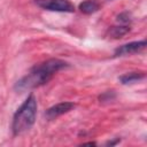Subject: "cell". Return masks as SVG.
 <instances>
[{
	"label": "cell",
	"instance_id": "4",
	"mask_svg": "<svg viewBox=\"0 0 147 147\" xmlns=\"http://www.w3.org/2000/svg\"><path fill=\"white\" fill-rule=\"evenodd\" d=\"M146 46V40H138V41H132V42H127L124 44L119 47H117L114 52L115 56H124V55H131V54H136L140 51H142Z\"/></svg>",
	"mask_w": 147,
	"mask_h": 147
},
{
	"label": "cell",
	"instance_id": "3",
	"mask_svg": "<svg viewBox=\"0 0 147 147\" xmlns=\"http://www.w3.org/2000/svg\"><path fill=\"white\" fill-rule=\"evenodd\" d=\"M34 3L45 10L61 13L75 11V6L69 0H34Z\"/></svg>",
	"mask_w": 147,
	"mask_h": 147
},
{
	"label": "cell",
	"instance_id": "1",
	"mask_svg": "<svg viewBox=\"0 0 147 147\" xmlns=\"http://www.w3.org/2000/svg\"><path fill=\"white\" fill-rule=\"evenodd\" d=\"M68 67V63L60 59H49L36 64L20 80L16 82L14 88L17 92L29 91L48 83L52 77L60 70Z\"/></svg>",
	"mask_w": 147,
	"mask_h": 147
},
{
	"label": "cell",
	"instance_id": "5",
	"mask_svg": "<svg viewBox=\"0 0 147 147\" xmlns=\"http://www.w3.org/2000/svg\"><path fill=\"white\" fill-rule=\"evenodd\" d=\"M75 108V103L74 102H69V101H64V102H60L56 103L54 106H52L51 108H48L45 113V116L47 119H54L70 110H72Z\"/></svg>",
	"mask_w": 147,
	"mask_h": 147
},
{
	"label": "cell",
	"instance_id": "8",
	"mask_svg": "<svg viewBox=\"0 0 147 147\" xmlns=\"http://www.w3.org/2000/svg\"><path fill=\"white\" fill-rule=\"evenodd\" d=\"M145 78L144 72H129L119 77V82L122 84H132L134 82H138L140 79Z\"/></svg>",
	"mask_w": 147,
	"mask_h": 147
},
{
	"label": "cell",
	"instance_id": "9",
	"mask_svg": "<svg viewBox=\"0 0 147 147\" xmlns=\"http://www.w3.org/2000/svg\"><path fill=\"white\" fill-rule=\"evenodd\" d=\"M130 21H131V18H130V15H129L127 13H122V14H119V15L117 16V22H118V23L126 24V23H129Z\"/></svg>",
	"mask_w": 147,
	"mask_h": 147
},
{
	"label": "cell",
	"instance_id": "6",
	"mask_svg": "<svg viewBox=\"0 0 147 147\" xmlns=\"http://www.w3.org/2000/svg\"><path fill=\"white\" fill-rule=\"evenodd\" d=\"M99 8H100V3L96 0H85L79 5V10L86 15L98 11Z\"/></svg>",
	"mask_w": 147,
	"mask_h": 147
},
{
	"label": "cell",
	"instance_id": "2",
	"mask_svg": "<svg viewBox=\"0 0 147 147\" xmlns=\"http://www.w3.org/2000/svg\"><path fill=\"white\" fill-rule=\"evenodd\" d=\"M37 116V100L33 94H30L13 116L11 130L14 136H20L32 127Z\"/></svg>",
	"mask_w": 147,
	"mask_h": 147
},
{
	"label": "cell",
	"instance_id": "7",
	"mask_svg": "<svg viewBox=\"0 0 147 147\" xmlns=\"http://www.w3.org/2000/svg\"><path fill=\"white\" fill-rule=\"evenodd\" d=\"M129 31H130V28L127 25H115V26L109 28L108 34L114 39H118V38H122L123 36H125Z\"/></svg>",
	"mask_w": 147,
	"mask_h": 147
}]
</instances>
